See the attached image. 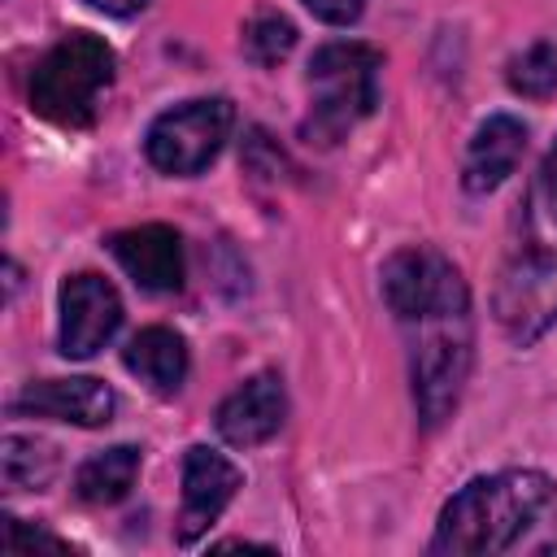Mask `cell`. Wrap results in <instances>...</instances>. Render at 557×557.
I'll use <instances>...</instances> for the list:
<instances>
[{
	"label": "cell",
	"instance_id": "obj_7",
	"mask_svg": "<svg viewBox=\"0 0 557 557\" xmlns=\"http://www.w3.org/2000/svg\"><path fill=\"white\" fill-rule=\"evenodd\" d=\"M122 326V296L100 274H70L61 283V352L83 361L96 357Z\"/></svg>",
	"mask_w": 557,
	"mask_h": 557
},
{
	"label": "cell",
	"instance_id": "obj_3",
	"mask_svg": "<svg viewBox=\"0 0 557 557\" xmlns=\"http://www.w3.org/2000/svg\"><path fill=\"white\" fill-rule=\"evenodd\" d=\"M496 326L509 344L527 348L557 326V139L535 165L492 292Z\"/></svg>",
	"mask_w": 557,
	"mask_h": 557
},
{
	"label": "cell",
	"instance_id": "obj_8",
	"mask_svg": "<svg viewBox=\"0 0 557 557\" xmlns=\"http://www.w3.org/2000/svg\"><path fill=\"white\" fill-rule=\"evenodd\" d=\"M239 487H244V474L231 457H222L205 444H191L183 453V509H178L174 540L196 544L222 518V509L235 500Z\"/></svg>",
	"mask_w": 557,
	"mask_h": 557
},
{
	"label": "cell",
	"instance_id": "obj_4",
	"mask_svg": "<svg viewBox=\"0 0 557 557\" xmlns=\"http://www.w3.org/2000/svg\"><path fill=\"white\" fill-rule=\"evenodd\" d=\"M379 70H383V57L370 44H357V39L322 44L309 61V117L300 135L322 148L339 144L357 122L374 113Z\"/></svg>",
	"mask_w": 557,
	"mask_h": 557
},
{
	"label": "cell",
	"instance_id": "obj_5",
	"mask_svg": "<svg viewBox=\"0 0 557 557\" xmlns=\"http://www.w3.org/2000/svg\"><path fill=\"white\" fill-rule=\"evenodd\" d=\"M117 70L113 48L91 35V30H74L65 39H57L30 70V109L57 126L83 131L96 122L100 96L109 91Z\"/></svg>",
	"mask_w": 557,
	"mask_h": 557
},
{
	"label": "cell",
	"instance_id": "obj_18",
	"mask_svg": "<svg viewBox=\"0 0 557 557\" xmlns=\"http://www.w3.org/2000/svg\"><path fill=\"white\" fill-rule=\"evenodd\" d=\"M4 548H9V553H22V548H52V553H65L70 544L57 540V535H48V531H39V527L30 531L22 518H9V522H4Z\"/></svg>",
	"mask_w": 557,
	"mask_h": 557
},
{
	"label": "cell",
	"instance_id": "obj_16",
	"mask_svg": "<svg viewBox=\"0 0 557 557\" xmlns=\"http://www.w3.org/2000/svg\"><path fill=\"white\" fill-rule=\"evenodd\" d=\"M292 48H296V26L283 13H274V9L252 13V22L244 26V57L252 65H261V70L287 61Z\"/></svg>",
	"mask_w": 557,
	"mask_h": 557
},
{
	"label": "cell",
	"instance_id": "obj_20",
	"mask_svg": "<svg viewBox=\"0 0 557 557\" xmlns=\"http://www.w3.org/2000/svg\"><path fill=\"white\" fill-rule=\"evenodd\" d=\"M91 9H100V13H109V17H131V13H139L148 0H87Z\"/></svg>",
	"mask_w": 557,
	"mask_h": 557
},
{
	"label": "cell",
	"instance_id": "obj_1",
	"mask_svg": "<svg viewBox=\"0 0 557 557\" xmlns=\"http://www.w3.org/2000/svg\"><path fill=\"white\" fill-rule=\"evenodd\" d=\"M379 287L409 344V383H413L418 422L435 431L461 405L474 361L470 287L461 270L431 244H409L392 252L379 270Z\"/></svg>",
	"mask_w": 557,
	"mask_h": 557
},
{
	"label": "cell",
	"instance_id": "obj_19",
	"mask_svg": "<svg viewBox=\"0 0 557 557\" xmlns=\"http://www.w3.org/2000/svg\"><path fill=\"white\" fill-rule=\"evenodd\" d=\"M305 9L313 17H322V22H331V26H348V22L361 17L366 0H305Z\"/></svg>",
	"mask_w": 557,
	"mask_h": 557
},
{
	"label": "cell",
	"instance_id": "obj_13",
	"mask_svg": "<svg viewBox=\"0 0 557 557\" xmlns=\"http://www.w3.org/2000/svg\"><path fill=\"white\" fill-rule=\"evenodd\" d=\"M122 366L139 383H148L157 396H174L183 387V379H187L191 357H187V344H183L178 331H170V326H144L122 348Z\"/></svg>",
	"mask_w": 557,
	"mask_h": 557
},
{
	"label": "cell",
	"instance_id": "obj_17",
	"mask_svg": "<svg viewBox=\"0 0 557 557\" xmlns=\"http://www.w3.org/2000/svg\"><path fill=\"white\" fill-rule=\"evenodd\" d=\"M509 87L527 100H548L557 91V48L548 39L522 48L513 61H509Z\"/></svg>",
	"mask_w": 557,
	"mask_h": 557
},
{
	"label": "cell",
	"instance_id": "obj_2",
	"mask_svg": "<svg viewBox=\"0 0 557 557\" xmlns=\"http://www.w3.org/2000/svg\"><path fill=\"white\" fill-rule=\"evenodd\" d=\"M431 553L557 557V479L544 470H496L470 479L440 509Z\"/></svg>",
	"mask_w": 557,
	"mask_h": 557
},
{
	"label": "cell",
	"instance_id": "obj_10",
	"mask_svg": "<svg viewBox=\"0 0 557 557\" xmlns=\"http://www.w3.org/2000/svg\"><path fill=\"white\" fill-rule=\"evenodd\" d=\"M113 261L144 292H178L183 287V239L165 222H144L109 235Z\"/></svg>",
	"mask_w": 557,
	"mask_h": 557
},
{
	"label": "cell",
	"instance_id": "obj_15",
	"mask_svg": "<svg viewBox=\"0 0 557 557\" xmlns=\"http://www.w3.org/2000/svg\"><path fill=\"white\" fill-rule=\"evenodd\" d=\"M4 483L13 492H39L57 474V448L35 435H4Z\"/></svg>",
	"mask_w": 557,
	"mask_h": 557
},
{
	"label": "cell",
	"instance_id": "obj_6",
	"mask_svg": "<svg viewBox=\"0 0 557 557\" xmlns=\"http://www.w3.org/2000/svg\"><path fill=\"white\" fill-rule=\"evenodd\" d=\"M231 126H235V104L226 96L183 100L152 117L144 135V152L161 174L191 178L222 152V144L231 139Z\"/></svg>",
	"mask_w": 557,
	"mask_h": 557
},
{
	"label": "cell",
	"instance_id": "obj_14",
	"mask_svg": "<svg viewBox=\"0 0 557 557\" xmlns=\"http://www.w3.org/2000/svg\"><path fill=\"white\" fill-rule=\"evenodd\" d=\"M139 461H144V453L135 444H113V448L87 457L74 470V496L83 505H117L135 487Z\"/></svg>",
	"mask_w": 557,
	"mask_h": 557
},
{
	"label": "cell",
	"instance_id": "obj_12",
	"mask_svg": "<svg viewBox=\"0 0 557 557\" xmlns=\"http://www.w3.org/2000/svg\"><path fill=\"white\" fill-rule=\"evenodd\" d=\"M527 152V126L509 113H492L487 122H479L470 148H466V161H461V187L470 196H487L496 191L522 161Z\"/></svg>",
	"mask_w": 557,
	"mask_h": 557
},
{
	"label": "cell",
	"instance_id": "obj_9",
	"mask_svg": "<svg viewBox=\"0 0 557 557\" xmlns=\"http://www.w3.org/2000/svg\"><path fill=\"white\" fill-rule=\"evenodd\" d=\"M287 418V392H283V379L274 370H261L252 379H244L213 413V426L218 435L231 444V448H257L265 440L278 435Z\"/></svg>",
	"mask_w": 557,
	"mask_h": 557
},
{
	"label": "cell",
	"instance_id": "obj_11",
	"mask_svg": "<svg viewBox=\"0 0 557 557\" xmlns=\"http://www.w3.org/2000/svg\"><path fill=\"white\" fill-rule=\"evenodd\" d=\"M17 413H30V418H52V422H74V426H104L113 422V409H117V396L109 383L91 379V374H78V379H39V383H26L13 400Z\"/></svg>",
	"mask_w": 557,
	"mask_h": 557
}]
</instances>
